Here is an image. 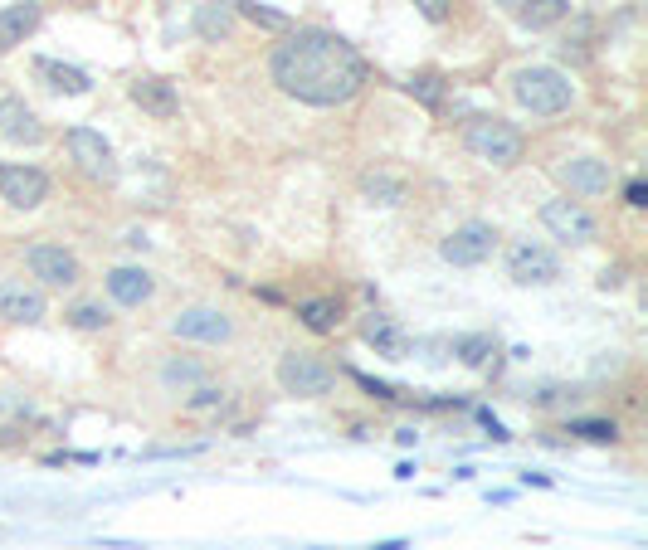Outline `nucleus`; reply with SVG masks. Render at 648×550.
Segmentation results:
<instances>
[{
    "label": "nucleus",
    "instance_id": "obj_1",
    "mask_svg": "<svg viewBox=\"0 0 648 550\" xmlns=\"http://www.w3.org/2000/svg\"><path fill=\"white\" fill-rule=\"evenodd\" d=\"M366 74L371 69L356 54V44L327 25H298L268 54L273 88L303 108H342L366 88Z\"/></svg>",
    "mask_w": 648,
    "mask_h": 550
},
{
    "label": "nucleus",
    "instance_id": "obj_2",
    "mask_svg": "<svg viewBox=\"0 0 648 550\" xmlns=\"http://www.w3.org/2000/svg\"><path fill=\"white\" fill-rule=\"evenodd\" d=\"M512 98H517V108L532 112V117H561L575 103V83L556 64H522L512 74Z\"/></svg>",
    "mask_w": 648,
    "mask_h": 550
},
{
    "label": "nucleus",
    "instance_id": "obj_3",
    "mask_svg": "<svg viewBox=\"0 0 648 550\" xmlns=\"http://www.w3.org/2000/svg\"><path fill=\"white\" fill-rule=\"evenodd\" d=\"M458 137H463V147L473 151L478 161H488L497 171H507V166H517V161L527 156L522 127L507 122V117H493V112H473V117L458 127Z\"/></svg>",
    "mask_w": 648,
    "mask_h": 550
},
{
    "label": "nucleus",
    "instance_id": "obj_4",
    "mask_svg": "<svg viewBox=\"0 0 648 550\" xmlns=\"http://www.w3.org/2000/svg\"><path fill=\"white\" fill-rule=\"evenodd\" d=\"M278 385L298 400H322L337 390V370L327 366L317 351H283L278 356Z\"/></svg>",
    "mask_w": 648,
    "mask_h": 550
},
{
    "label": "nucleus",
    "instance_id": "obj_5",
    "mask_svg": "<svg viewBox=\"0 0 648 550\" xmlns=\"http://www.w3.org/2000/svg\"><path fill=\"white\" fill-rule=\"evenodd\" d=\"M541 224H546V234H551V239L575 244V249H585V244H595V239H600V220H595L580 200H571V195L546 200V205H541Z\"/></svg>",
    "mask_w": 648,
    "mask_h": 550
},
{
    "label": "nucleus",
    "instance_id": "obj_6",
    "mask_svg": "<svg viewBox=\"0 0 648 550\" xmlns=\"http://www.w3.org/2000/svg\"><path fill=\"white\" fill-rule=\"evenodd\" d=\"M502 268L522 288H546V283L561 278V258L551 254L546 244H536V239H512L507 254H502Z\"/></svg>",
    "mask_w": 648,
    "mask_h": 550
},
{
    "label": "nucleus",
    "instance_id": "obj_7",
    "mask_svg": "<svg viewBox=\"0 0 648 550\" xmlns=\"http://www.w3.org/2000/svg\"><path fill=\"white\" fill-rule=\"evenodd\" d=\"M493 254H497V229L488 220L458 224L454 234L439 244V258L454 263V268H478V263H488Z\"/></svg>",
    "mask_w": 648,
    "mask_h": 550
},
{
    "label": "nucleus",
    "instance_id": "obj_8",
    "mask_svg": "<svg viewBox=\"0 0 648 550\" xmlns=\"http://www.w3.org/2000/svg\"><path fill=\"white\" fill-rule=\"evenodd\" d=\"M25 268H30V278H35V288H74L78 278H83V268H78V258L64 249V244H30L25 249Z\"/></svg>",
    "mask_w": 648,
    "mask_h": 550
},
{
    "label": "nucleus",
    "instance_id": "obj_9",
    "mask_svg": "<svg viewBox=\"0 0 648 550\" xmlns=\"http://www.w3.org/2000/svg\"><path fill=\"white\" fill-rule=\"evenodd\" d=\"M171 336L195 341V346H225V341H234V317L220 307H186L171 317Z\"/></svg>",
    "mask_w": 648,
    "mask_h": 550
},
{
    "label": "nucleus",
    "instance_id": "obj_10",
    "mask_svg": "<svg viewBox=\"0 0 648 550\" xmlns=\"http://www.w3.org/2000/svg\"><path fill=\"white\" fill-rule=\"evenodd\" d=\"M64 147H69V156H74V166L83 176H93V181H117V156L103 132H93V127H69Z\"/></svg>",
    "mask_w": 648,
    "mask_h": 550
},
{
    "label": "nucleus",
    "instance_id": "obj_11",
    "mask_svg": "<svg viewBox=\"0 0 648 550\" xmlns=\"http://www.w3.org/2000/svg\"><path fill=\"white\" fill-rule=\"evenodd\" d=\"M0 137L15 142V147H39V142H44L39 112L30 108L15 88H5V83H0Z\"/></svg>",
    "mask_w": 648,
    "mask_h": 550
},
{
    "label": "nucleus",
    "instance_id": "obj_12",
    "mask_svg": "<svg viewBox=\"0 0 648 550\" xmlns=\"http://www.w3.org/2000/svg\"><path fill=\"white\" fill-rule=\"evenodd\" d=\"M0 317L15 322V327H35L49 317V297L25 278H0Z\"/></svg>",
    "mask_w": 648,
    "mask_h": 550
},
{
    "label": "nucleus",
    "instance_id": "obj_13",
    "mask_svg": "<svg viewBox=\"0 0 648 550\" xmlns=\"http://www.w3.org/2000/svg\"><path fill=\"white\" fill-rule=\"evenodd\" d=\"M556 176H561V185L571 190V195H580V200H600L605 190H610V161L605 156H566L561 166H556Z\"/></svg>",
    "mask_w": 648,
    "mask_h": 550
},
{
    "label": "nucleus",
    "instance_id": "obj_14",
    "mask_svg": "<svg viewBox=\"0 0 648 550\" xmlns=\"http://www.w3.org/2000/svg\"><path fill=\"white\" fill-rule=\"evenodd\" d=\"M0 200L10 210H39L49 200V176L39 166H0Z\"/></svg>",
    "mask_w": 648,
    "mask_h": 550
},
{
    "label": "nucleus",
    "instance_id": "obj_15",
    "mask_svg": "<svg viewBox=\"0 0 648 550\" xmlns=\"http://www.w3.org/2000/svg\"><path fill=\"white\" fill-rule=\"evenodd\" d=\"M127 98L147 112V117H156V122H171V117L181 112V93H176V83H166V78H156V74L132 78Z\"/></svg>",
    "mask_w": 648,
    "mask_h": 550
},
{
    "label": "nucleus",
    "instance_id": "obj_16",
    "mask_svg": "<svg viewBox=\"0 0 648 550\" xmlns=\"http://www.w3.org/2000/svg\"><path fill=\"white\" fill-rule=\"evenodd\" d=\"M44 25V5L39 0H15V5H0V54L20 49L25 39Z\"/></svg>",
    "mask_w": 648,
    "mask_h": 550
},
{
    "label": "nucleus",
    "instance_id": "obj_17",
    "mask_svg": "<svg viewBox=\"0 0 648 550\" xmlns=\"http://www.w3.org/2000/svg\"><path fill=\"white\" fill-rule=\"evenodd\" d=\"M191 30H195V39H205V44H229L234 30H239L234 0H205V5H195Z\"/></svg>",
    "mask_w": 648,
    "mask_h": 550
},
{
    "label": "nucleus",
    "instance_id": "obj_18",
    "mask_svg": "<svg viewBox=\"0 0 648 550\" xmlns=\"http://www.w3.org/2000/svg\"><path fill=\"white\" fill-rule=\"evenodd\" d=\"M103 283H108V297H113L117 307H147V302L156 297V278L147 273V268H132V263L113 268Z\"/></svg>",
    "mask_w": 648,
    "mask_h": 550
},
{
    "label": "nucleus",
    "instance_id": "obj_19",
    "mask_svg": "<svg viewBox=\"0 0 648 550\" xmlns=\"http://www.w3.org/2000/svg\"><path fill=\"white\" fill-rule=\"evenodd\" d=\"M361 341H366L376 356H390V361H400V356L410 351V336H405V327H400L395 317H385V312H371V317L361 322Z\"/></svg>",
    "mask_w": 648,
    "mask_h": 550
},
{
    "label": "nucleus",
    "instance_id": "obj_20",
    "mask_svg": "<svg viewBox=\"0 0 648 550\" xmlns=\"http://www.w3.org/2000/svg\"><path fill=\"white\" fill-rule=\"evenodd\" d=\"M342 317H346L342 297H303V302H298V322H303L307 331H317V336H337Z\"/></svg>",
    "mask_w": 648,
    "mask_h": 550
},
{
    "label": "nucleus",
    "instance_id": "obj_21",
    "mask_svg": "<svg viewBox=\"0 0 648 550\" xmlns=\"http://www.w3.org/2000/svg\"><path fill=\"white\" fill-rule=\"evenodd\" d=\"M35 74L54 88V93H69V98H83V93H93V78L74 69V64H59V59H35Z\"/></svg>",
    "mask_w": 648,
    "mask_h": 550
},
{
    "label": "nucleus",
    "instance_id": "obj_22",
    "mask_svg": "<svg viewBox=\"0 0 648 550\" xmlns=\"http://www.w3.org/2000/svg\"><path fill=\"white\" fill-rule=\"evenodd\" d=\"M161 385L186 395L195 385H210V366L195 361V356H166V361H161Z\"/></svg>",
    "mask_w": 648,
    "mask_h": 550
},
{
    "label": "nucleus",
    "instance_id": "obj_23",
    "mask_svg": "<svg viewBox=\"0 0 648 550\" xmlns=\"http://www.w3.org/2000/svg\"><path fill=\"white\" fill-rule=\"evenodd\" d=\"M361 195L371 200V205H405V195H410V185H405V176H395V171H366L361 176Z\"/></svg>",
    "mask_w": 648,
    "mask_h": 550
},
{
    "label": "nucleus",
    "instance_id": "obj_24",
    "mask_svg": "<svg viewBox=\"0 0 648 550\" xmlns=\"http://www.w3.org/2000/svg\"><path fill=\"white\" fill-rule=\"evenodd\" d=\"M454 356L468 370H488L493 366V356H497V336L493 331H468V336H458L454 341Z\"/></svg>",
    "mask_w": 648,
    "mask_h": 550
},
{
    "label": "nucleus",
    "instance_id": "obj_25",
    "mask_svg": "<svg viewBox=\"0 0 648 550\" xmlns=\"http://www.w3.org/2000/svg\"><path fill=\"white\" fill-rule=\"evenodd\" d=\"M566 15H571V0H522L517 25H522V30H551V25H561Z\"/></svg>",
    "mask_w": 648,
    "mask_h": 550
},
{
    "label": "nucleus",
    "instance_id": "obj_26",
    "mask_svg": "<svg viewBox=\"0 0 648 550\" xmlns=\"http://www.w3.org/2000/svg\"><path fill=\"white\" fill-rule=\"evenodd\" d=\"M225 409H229V395L220 385H195V390H186V400H181L186 419H220Z\"/></svg>",
    "mask_w": 648,
    "mask_h": 550
},
{
    "label": "nucleus",
    "instance_id": "obj_27",
    "mask_svg": "<svg viewBox=\"0 0 648 550\" xmlns=\"http://www.w3.org/2000/svg\"><path fill=\"white\" fill-rule=\"evenodd\" d=\"M234 15H239V20H249V25H259V30H278V35H288V30H293V20H288L283 10L259 5V0H234Z\"/></svg>",
    "mask_w": 648,
    "mask_h": 550
},
{
    "label": "nucleus",
    "instance_id": "obj_28",
    "mask_svg": "<svg viewBox=\"0 0 648 550\" xmlns=\"http://www.w3.org/2000/svg\"><path fill=\"white\" fill-rule=\"evenodd\" d=\"M405 93H410V98H420L424 108H439V103H444V74L420 69V74L405 78Z\"/></svg>",
    "mask_w": 648,
    "mask_h": 550
},
{
    "label": "nucleus",
    "instance_id": "obj_29",
    "mask_svg": "<svg viewBox=\"0 0 648 550\" xmlns=\"http://www.w3.org/2000/svg\"><path fill=\"white\" fill-rule=\"evenodd\" d=\"M566 434H575L585 443H619V424L614 419H571Z\"/></svg>",
    "mask_w": 648,
    "mask_h": 550
},
{
    "label": "nucleus",
    "instance_id": "obj_30",
    "mask_svg": "<svg viewBox=\"0 0 648 550\" xmlns=\"http://www.w3.org/2000/svg\"><path fill=\"white\" fill-rule=\"evenodd\" d=\"M64 317H69V327H78V331H108V322H113L103 302H74Z\"/></svg>",
    "mask_w": 648,
    "mask_h": 550
},
{
    "label": "nucleus",
    "instance_id": "obj_31",
    "mask_svg": "<svg viewBox=\"0 0 648 550\" xmlns=\"http://www.w3.org/2000/svg\"><path fill=\"white\" fill-rule=\"evenodd\" d=\"M590 35H595V20H590V15H580V20H575V30L561 39V54H566V59H585V54H590Z\"/></svg>",
    "mask_w": 648,
    "mask_h": 550
},
{
    "label": "nucleus",
    "instance_id": "obj_32",
    "mask_svg": "<svg viewBox=\"0 0 648 550\" xmlns=\"http://www.w3.org/2000/svg\"><path fill=\"white\" fill-rule=\"evenodd\" d=\"M415 10H420L429 25H444V20H449V10H454V0H415Z\"/></svg>",
    "mask_w": 648,
    "mask_h": 550
},
{
    "label": "nucleus",
    "instance_id": "obj_33",
    "mask_svg": "<svg viewBox=\"0 0 648 550\" xmlns=\"http://www.w3.org/2000/svg\"><path fill=\"white\" fill-rule=\"evenodd\" d=\"M624 205H629V210H644V205H648V185L644 181L624 185Z\"/></svg>",
    "mask_w": 648,
    "mask_h": 550
},
{
    "label": "nucleus",
    "instance_id": "obj_34",
    "mask_svg": "<svg viewBox=\"0 0 648 550\" xmlns=\"http://www.w3.org/2000/svg\"><path fill=\"white\" fill-rule=\"evenodd\" d=\"M356 385H366L376 400H395V390H390V385H381V380H371V375H356Z\"/></svg>",
    "mask_w": 648,
    "mask_h": 550
},
{
    "label": "nucleus",
    "instance_id": "obj_35",
    "mask_svg": "<svg viewBox=\"0 0 648 550\" xmlns=\"http://www.w3.org/2000/svg\"><path fill=\"white\" fill-rule=\"evenodd\" d=\"M619 283H624V273H619V268H605V273H600V288H605V293H614Z\"/></svg>",
    "mask_w": 648,
    "mask_h": 550
},
{
    "label": "nucleus",
    "instance_id": "obj_36",
    "mask_svg": "<svg viewBox=\"0 0 648 550\" xmlns=\"http://www.w3.org/2000/svg\"><path fill=\"white\" fill-rule=\"evenodd\" d=\"M376 550H405V541H385V546H376Z\"/></svg>",
    "mask_w": 648,
    "mask_h": 550
}]
</instances>
